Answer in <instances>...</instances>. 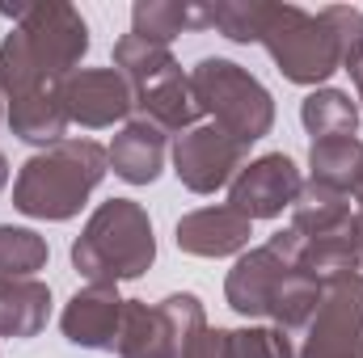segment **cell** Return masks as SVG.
<instances>
[{"mask_svg": "<svg viewBox=\"0 0 363 358\" xmlns=\"http://www.w3.org/2000/svg\"><path fill=\"white\" fill-rule=\"evenodd\" d=\"M211 30H220L228 42H262V25L271 13V0H211Z\"/></svg>", "mask_w": 363, "mask_h": 358, "instance_id": "26", "label": "cell"}, {"mask_svg": "<svg viewBox=\"0 0 363 358\" xmlns=\"http://www.w3.org/2000/svg\"><path fill=\"white\" fill-rule=\"evenodd\" d=\"M123 295L118 287H81L60 316V329L72 346L81 350H114L118 342V325H123Z\"/></svg>", "mask_w": 363, "mask_h": 358, "instance_id": "11", "label": "cell"}, {"mask_svg": "<svg viewBox=\"0 0 363 358\" xmlns=\"http://www.w3.org/2000/svg\"><path fill=\"white\" fill-rule=\"evenodd\" d=\"M165 152H169V135L161 127H152L148 118L123 122V131L106 148L114 178H123L127 185H152L165 169Z\"/></svg>", "mask_w": 363, "mask_h": 358, "instance_id": "13", "label": "cell"}, {"mask_svg": "<svg viewBox=\"0 0 363 358\" xmlns=\"http://www.w3.org/2000/svg\"><path fill=\"white\" fill-rule=\"evenodd\" d=\"M169 156H174L178 181L190 194H216L241 173V165L250 161V148L237 144L233 135H224L216 122H203L174 139Z\"/></svg>", "mask_w": 363, "mask_h": 358, "instance_id": "7", "label": "cell"}, {"mask_svg": "<svg viewBox=\"0 0 363 358\" xmlns=\"http://www.w3.org/2000/svg\"><path fill=\"white\" fill-rule=\"evenodd\" d=\"M9 127L17 139H26L34 148H55L60 139H68L72 122H68V105H64V85L9 101Z\"/></svg>", "mask_w": 363, "mask_h": 358, "instance_id": "15", "label": "cell"}, {"mask_svg": "<svg viewBox=\"0 0 363 358\" xmlns=\"http://www.w3.org/2000/svg\"><path fill=\"white\" fill-rule=\"evenodd\" d=\"M0 101H4V97H0ZM0 118H4V105H0Z\"/></svg>", "mask_w": 363, "mask_h": 358, "instance_id": "33", "label": "cell"}, {"mask_svg": "<svg viewBox=\"0 0 363 358\" xmlns=\"http://www.w3.org/2000/svg\"><path fill=\"white\" fill-rule=\"evenodd\" d=\"M355 202H359V215H363V178H359V185H355Z\"/></svg>", "mask_w": 363, "mask_h": 358, "instance_id": "32", "label": "cell"}, {"mask_svg": "<svg viewBox=\"0 0 363 358\" xmlns=\"http://www.w3.org/2000/svg\"><path fill=\"white\" fill-rule=\"evenodd\" d=\"M300 122L313 139H334V135H355L359 127V105L342 89H313L300 101Z\"/></svg>", "mask_w": 363, "mask_h": 358, "instance_id": "23", "label": "cell"}, {"mask_svg": "<svg viewBox=\"0 0 363 358\" xmlns=\"http://www.w3.org/2000/svg\"><path fill=\"white\" fill-rule=\"evenodd\" d=\"M182 358H228V329H203L186 350H182Z\"/></svg>", "mask_w": 363, "mask_h": 358, "instance_id": "29", "label": "cell"}, {"mask_svg": "<svg viewBox=\"0 0 363 358\" xmlns=\"http://www.w3.org/2000/svg\"><path fill=\"white\" fill-rule=\"evenodd\" d=\"M351 81H355V93H359V105H363V64L351 72Z\"/></svg>", "mask_w": 363, "mask_h": 358, "instance_id": "30", "label": "cell"}, {"mask_svg": "<svg viewBox=\"0 0 363 358\" xmlns=\"http://www.w3.org/2000/svg\"><path fill=\"white\" fill-rule=\"evenodd\" d=\"M363 178V139L355 135H334V139H313L308 148V181L325 185L334 194H355Z\"/></svg>", "mask_w": 363, "mask_h": 358, "instance_id": "20", "label": "cell"}, {"mask_svg": "<svg viewBox=\"0 0 363 358\" xmlns=\"http://www.w3.org/2000/svg\"><path fill=\"white\" fill-rule=\"evenodd\" d=\"M190 89L199 110L237 144H258L274 127V97L271 89L241 64L207 55L190 68Z\"/></svg>", "mask_w": 363, "mask_h": 358, "instance_id": "4", "label": "cell"}, {"mask_svg": "<svg viewBox=\"0 0 363 358\" xmlns=\"http://www.w3.org/2000/svg\"><path fill=\"white\" fill-rule=\"evenodd\" d=\"M64 105L68 122L85 131H106L114 122H131L135 93L114 68H81L64 81Z\"/></svg>", "mask_w": 363, "mask_h": 358, "instance_id": "9", "label": "cell"}, {"mask_svg": "<svg viewBox=\"0 0 363 358\" xmlns=\"http://www.w3.org/2000/svg\"><path fill=\"white\" fill-rule=\"evenodd\" d=\"M118 358H178L174 333L161 316L157 304L148 299H127L123 304V325H118Z\"/></svg>", "mask_w": 363, "mask_h": 358, "instance_id": "18", "label": "cell"}, {"mask_svg": "<svg viewBox=\"0 0 363 358\" xmlns=\"http://www.w3.org/2000/svg\"><path fill=\"white\" fill-rule=\"evenodd\" d=\"M262 47L291 85L317 89L342 68L334 34L321 21V13H308L300 4H271L267 25H262Z\"/></svg>", "mask_w": 363, "mask_h": 358, "instance_id": "5", "label": "cell"}, {"mask_svg": "<svg viewBox=\"0 0 363 358\" xmlns=\"http://www.w3.org/2000/svg\"><path fill=\"white\" fill-rule=\"evenodd\" d=\"M321 291H325V278H317L313 270H300V266L287 270V274L279 278V287H274L267 321H271L274 329H283L287 337L304 333L308 321H313L317 308H321Z\"/></svg>", "mask_w": 363, "mask_h": 358, "instance_id": "19", "label": "cell"}, {"mask_svg": "<svg viewBox=\"0 0 363 358\" xmlns=\"http://www.w3.org/2000/svg\"><path fill=\"white\" fill-rule=\"evenodd\" d=\"M355 215H359V211H351V198H347V194H334V190L313 185V181H308V185L300 190V198L291 202V228H296L304 241L325 236V232L351 224Z\"/></svg>", "mask_w": 363, "mask_h": 358, "instance_id": "22", "label": "cell"}, {"mask_svg": "<svg viewBox=\"0 0 363 358\" xmlns=\"http://www.w3.org/2000/svg\"><path fill=\"white\" fill-rule=\"evenodd\" d=\"M157 262L152 219L135 198H110L89 215L85 232L72 241V266L93 287H118L140 278Z\"/></svg>", "mask_w": 363, "mask_h": 358, "instance_id": "3", "label": "cell"}, {"mask_svg": "<svg viewBox=\"0 0 363 358\" xmlns=\"http://www.w3.org/2000/svg\"><path fill=\"white\" fill-rule=\"evenodd\" d=\"M174 68H182V64L174 59V51L161 47V42H148V38H135V34H123L114 42V72L131 85V93H140L144 85L161 81Z\"/></svg>", "mask_w": 363, "mask_h": 358, "instance_id": "24", "label": "cell"}, {"mask_svg": "<svg viewBox=\"0 0 363 358\" xmlns=\"http://www.w3.org/2000/svg\"><path fill=\"white\" fill-rule=\"evenodd\" d=\"M321 21L330 25L334 34V47H338V64L347 72H355L363 64V13L351 4H325L321 8Z\"/></svg>", "mask_w": 363, "mask_h": 358, "instance_id": "27", "label": "cell"}, {"mask_svg": "<svg viewBox=\"0 0 363 358\" xmlns=\"http://www.w3.org/2000/svg\"><path fill=\"white\" fill-rule=\"evenodd\" d=\"M47 236H38L34 228L0 224V278H34L47 266Z\"/></svg>", "mask_w": 363, "mask_h": 358, "instance_id": "25", "label": "cell"}, {"mask_svg": "<svg viewBox=\"0 0 363 358\" xmlns=\"http://www.w3.org/2000/svg\"><path fill=\"white\" fill-rule=\"evenodd\" d=\"M89 55V21L64 0H34L0 42V97L17 101L64 85Z\"/></svg>", "mask_w": 363, "mask_h": 358, "instance_id": "1", "label": "cell"}, {"mask_svg": "<svg viewBox=\"0 0 363 358\" xmlns=\"http://www.w3.org/2000/svg\"><path fill=\"white\" fill-rule=\"evenodd\" d=\"M363 266V228L359 215L325 236L304 241V270H313L317 278H338V274H355Z\"/></svg>", "mask_w": 363, "mask_h": 358, "instance_id": "21", "label": "cell"}, {"mask_svg": "<svg viewBox=\"0 0 363 358\" xmlns=\"http://www.w3.org/2000/svg\"><path fill=\"white\" fill-rule=\"evenodd\" d=\"M9 185V161H4V152H0V190Z\"/></svg>", "mask_w": 363, "mask_h": 358, "instance_id": "31", "label": "cell"}, {"mask_svg": "<svg viewBox=\"0 0 363 358\" xmlns=\"http://www.w3.org/2000/svg\"><path fill=\"white\" fill-rule=\"evenodd\" d=\"M228 358H296V346L274 325H245L228 329Z\"/></svg>", "mask_w": 363, "mask_h": 358, "instance_id": "28", "label": "cell"}, {"mask_svg": "<svg viewBox=\"0 0 363 358\" xmlns=\"http://www.w3.org/2000/svg\"><path fill=\"white\" fill-rule=\"evenodd\" d=\"M211 30V8L203 0H135L131 8V34L169 47L178 34Z\"/></svg>", "mask_w": 363, "mask_h": 358, "instance_id": "17", "label": "cell"}, {"mask_svg": "<svg viewBox=\"0 0 363 358\" xmlns=\"http://www.w3.org/2000/svg\"><path fill=\"white\" fill-rule=\"evenodd\" d=\"M199 101H194V89H190V72H165L161 81L144 85L135 93V118H148L152 127H161L165 135H186L194 122H199Z\"/></svg>", "mask_w": 363, "mask_h": 358, "instance_id": "14", "label": "cell"}, {"mask_svg": "<svg viewBox=\"0 0 363 358\" xmlns=\"http://www.w3.org/2000/svg\"><path fill=\"white\" fill-rule=\"evenodd\" d=\"M287 270H296V266H287L271 245L245 249V253L237 258V266L228 270V278H224V299H228V308H233L237 316H245V321H267L274 287H279V278H283Z\"/></svg>", "mask_w": 363, "mask_h": 358, "instance_id": "12", "label": "cell"}, {"mask_svg": "<svg viewBox=\"0 0 363 358\" xmlns=\"http://www.w3.org/2000/svg\"><path fill=\"white\" fill-rule=\"evenodd\" d=\"M300 190H304L300 165L287 152H262V156L245 161L241 173L228 181V207L241 211L250 224L254 219H274V215L291 211Z\"/></svg>", "mask_w": 363, "mask_h": 358, "instance_id": "8", "label": "cell"}, {"mask_svg": "<svg viewBox=\"0 0 363 358\" xmlns=\"http://www.w3.org/2000/svg\"><path fill=\"white\" fill-rule=\"evenodd\" d=\"M51 321V287L38 278H0V337H38Z\"/></svg>", "mask_w": 363, "mask_h": 358, "instance_id": "16", "label": "cell"}, {"mask_svg": "<svg viewBox=\"0 0 363 358\" xmlns=\"http://www.w3.org/2000/svg\"><path fill=\"white\" fill-rule=\"evenodd\" d=\"M359 228H363V215H359Z\"/></svg>", "mask_w": 363, "mask_h": 358, "instance_id": "34", "label": "cell"}, {"mask_svg": "<svg viewBox=\"0 0 363 358\" xmlns=\"http://www.w3.org/2000/svg\"><path fill=\"white\" fill-rule=\"evenodd\" d=\"M110 173V156L97 139H60L34 152L13 181V207L30 219L68 224L81 215L89 194Z\"/></svg>", "mask_w": 363, "mask_h": 358, "instance_id": "2", "label": "cell"}, {"mask_svg": "<svg viewBox=\"0 0 363 358\" xmlns=\"http://www.w3.org/2000/svg\"><path fill=\"white\" fill-rule=\"evenodd\" d=\"M296 358H363V274L325 278L321 308L304 329Z\"/></svg>", "mask_w": 363, "mask_h": 358, "instance_id": "6", "label": "cell"}, {"mask_svg": "<svg viewBox=\"0 0 363 358\" xmlns=\"http://www.w3.org/2000/svg\"><path fill=\"white\" fill-rule=\"evenodd\" d=\"M250 236H254V224L233 211L228 202H216V207H199L190 215H182L178 228H174V241H178L182 253L190 258H241L250 249Z\"/></svg>", "mask_w": 363, "mask_h": 358, "instance_id": "10", "label": "cell"}]
</instances>
